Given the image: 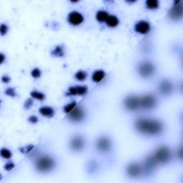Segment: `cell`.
I'll use <instances>...</instances> for the list:
<instances>
[{"label":"cell","instance_id":"3957f363","mask_svg":"<svg viewBox=\"0 0 183 183\" xmlns=\"http://www.w3.org/2000/svg\"><path fill=\"white\" fill-rule=\"evenodd\" d=\"M154 157L157 161V162L165 164L167 163L172 157L171 151L167 146H160L156 150Z\"/></svg>","mask_w":183,"mask_h":183},{"label":"cell","instance_id":"7a4b0ae2","mask_svg":"<svg viewBox=\"0 0 183 183\" xmlns=\"http://www.w3.org/2000/svg\"><path fill=\"white\" fill-rule=\"evenodd\" d=\"M55 167V161L47 155L41 156L35 161V167L40 172H48Z\"/></svg>","mask_w":183,"mask_h":183},{"label":"cell","instance_id":"f1b7e54d","mask_svg":"<svg viewBox=\"0 0 183 183\" xmlns=\"http://www.w3.org/2000/svg\"><path fill=\"white\" fill-rule=\"evenodd\" d=\"M32 105H33V101H32V99H28V100H26L25 103V107L26 108V110L30 109V108L32 107Z\"/></svg>","mask_w":183,"mask_h":183},{"label":"cell","instance_id":"52a82bcc","mask_svg":"<svg viewBox=\"0 0 183 183\" xmlns=\"http://www.w3.org/2000/svg\"><path fill=\"white\" fill-rule=\"evenodd\" d=\"M183 8L182 4L180 1L175 2V5L170 10L169 16L174 21H179L182 17Z\"/></svg>","mask_w":183,"mask_h":183},{"label":"cell","instance_id":"277c9868","mask_svg":"<svg viewBox=\"0 0 183 183\" xmlns=\"http://www.w3.org/2000/svg\"><path fill=\"white\" fill-rule=\"evenodd\" d=\"M155 67L152 63L149 61H143L139 64L137 67V71L140 76L143 77H150L154 74Z\"/></svg>","mask_w":183,"mask_h":183},{"label":"cell","instance_id":"d6986e66","mask_svg":"<svg viewBox=\"0 0 183 183\" xmlns=\"http://www.w3.org/2000/svg\"><path fill=\"white\" fill-rule=\"evenodd\" d=\"M52 55L54 57H62L64 55V48L61 45L57 46L56 47L54 48V50H52Z\"/></svg>","mask_w":183,"mask_h":183},{"label":"cell","instance_id":"7c38bea8","mask_svg":"<svg viewBox=\"0 0 183 183\" xmlns=\"http://www.w3.org/2000/svg\"><path fill=\"white\" fill-rule=\"evenodd\" d=\"M157 161L156 160V159L154 156H149L144 160L143 171L144 170L146 174H150L155 170L156 165H157Z\"/></svg>","mask_w":183,"mask_h":183},{"label":"cell","instance_id":"e0dca14e","mask_svg":"<svg viewBox=\"0 0 183 183\" xmlns=\"http://www.w3.org/2000/svg\"><path fill=\"white\" fill-rule=\"evenodd\" d=\"M40 112L43 116L47 117H52L54 115V111L52 107H42L40 109Z\"/></svg>","mask_w":183,"mask_h":183},{"label":"cell","instance_id":"484cf974","mask_svg":"<svg viewBox=\"0 0 183 183\" xmlns=\"http://www.w3.org/2000/svg\"><path fill=\"white\" fill-rule=\"evenodd\" d=\"M75 107H76V102H72V103H70V104H68L66 106H64V111L66 113H69Z\"/></svg>","mask_w":183,"mask_h":183},{"label":"cell","instance_id":"4fadbf2b","mask_svg":"<svg viewBox=\"0 0 183 183\" xmlns=\"http://www.w3.org/2000/svg\"><path fill=\"white\" fill-rule=\"evenodd\" d=\"M173 90L172 84L168 80H162L158 85V90L163 95H169Z\"/></svg>","mask_w":183,"mask_h":183},{"label":"cell","instance_id":"1f68e13d","mask_svg":"<svg viewBox=\"0 0 183 183\" xmlns=\"http://www.w3.org/2000/svg\"><path fill=\"white\" fill-rule=\"evenodd\" d=\"M29 121L32 123H37L38 122V118L36 116H31L30 118H29Z\"/></svg>","mask_w":183,"mask_h":183},{"label":"cell","instance_id":"8992f818","mask_svg":"<svg viewBox=\"0 0 183 183\" xmlns=\"http://www.w3.org/2000/svg\"><path fill=\"white\" fill-rule=\"evenodd\" d=\"M139 100H140V107L145 110L153 109L157 104V100L155 97L150 94L143 96L141 98H139Z\"/></svg>","mask_w":183,"mask_h":183},{"label":"cell","instance_id":"ba28073f","mask_svg":"<svg viewBox=\"0 0 183 183\" xmlns=\"http://www.w3.org/2000/svg\"><path fill=\"white\" fill-rule=\"evenodd\" d=\"M112 147V142L107 137H102L99 138L96 142V148L101 152H108Z\"/></svg>","mask_w":183,"mask_h":183},{"label":"cell","instance_id":"5bb4252c","mask_svg":"<svg viewBox=\"0 0 183 183\" xmlns=\"http://www.w3.org/2000/svg\"><path fill=\"white\" fill-rule=\"evenodd\" d=\"M69 22L72 25H79L82 23L84 21V17L80 13L77 12H72L68 15Z\"/></svg>","mask_w":183,"mask_h":183},{"label":"cell","instance_id":"4dcf8cb0","mask_svg":"<svg viewBox=\"0 0 183 183\" xmlns=\"http://www.w3.org/2000/svg\"><path fill=\"white\" fill-rule=\"evenodd\" d=\"M14 167V164L12 162H9L6 164L5 167H4V169L7 171H10L12 169H13Z\"/></svg>","mask_w":183,"mask_h":183},{"label":"cell","instance_id":"30bf717a","mask_svg":"<svg viewBox=\"0 0 183 183\" xmlns=\"http://www.w3.org/2000/svg\"><path fill=\"white\" fill-rule=\"evenodd\" d=\"M85 117V111L82 109L81 107H75L72 111L69 113L68 117L69 120H71L73 122H80L84 120Z\"/></svg>","mask_w":183,"mask_h":183},{"label":"cell","instance_id":"e575fe53","mask_svg":"<svg viewBox=\"0 0 183 183\" xmlns=\"http://www.w3.org/2000/svg\"><path fill=\"white\" fill-rule=\"evenodd\" d=\"M0 59H1V60H0V63L2 64L4 61V59H5V57H4V55L3 54H0Z\"/></svg>","mask_w":183,"mask_h":183},{"label":"cell","instance_id":"2e32d148","mask_svg":"<svg viewBox=\"0 0 183 183\" xmlns=\"http://www.w3.org/2000/svg\"><path fill=\"white\" fill-rule=\"evenodd\" d=\"M87 92V87L77 85L69 88L67 95H84Z\"/></svg>","mask_w":183,"mask_h":183},{"label":"cell","instance_id":"f546056e","mask_svg":"<svg viewBox=\"0 0 183 183\" xmlns=\"http://www.w3.org/2000/svg\"><path fill=\"white\" fill-rule=\"evenodd\" d=\"M7 30H8V28H7V26L4 25V24H2L0 26V32H1V35H6L7 32Z\"/></svg>","mask_w":183,"mask_h":183},{"label":"cell","instance_id":"5b68a950","mask_svg":"<svg viewBox=\"0 0 183 183\" xmlns=\"http://www.w3.org/2000/svg\"><path fill=\"white\" fill-rule=\"evenodd\" d=\"M124 105L125 108L129 111H135L140 107V100L136 95H129L124 99Z\"/></svg>","mask_w":183,"mask_h":183},{"label":"cell","instance_id":"603a6c76","mask_svg":"<svg viewBox=\"0 0 183 183\" xmlns=\"http://www.w3.org/2000/svg\"><path fill=\"white\" fill-rule=\"evenodd\" d=\"M31 96L32 97L37 99V100H43L45 97V95L42 92H38L37 91H33L31 92Z\"/></svg>","mask_w":183,"mask_h":183},{"label":"cell","instance_id":"8fae6325","mask_svg":"<svg viewBox=\"0 0 183 183\" xmlns=\"http://www.w3.org/2000/svg\"><path fill=\"white\" fill-rule=\"evenodd\" d=\"M85 140L83 137L79 135H76L72 137L69 143V146L72 150L75 152L81 151L85 147Z\"/></svg>","mask_w":183,"mask_h":183},{"label":"cell","instance_id":"cb8c5ba5","mask_svg":"<svg viewBox=\"0 0 183 183\" xmlns=\"http://www.w3.org/2000/svg\"><path fill=\"white\" fill-rule=\"evenodd\" d=\"M87 74L85 72L83 71H79L78 72H77L75 74V77L78 79L79 81H84L85 79L87 78Z\"/></svg>","mask_w":183,"mask_h":183},{"label":"cell","instance_id":"4316f807","mask_svg":"<svg viewBox=\"0 0 183 183\" xmlns=\"http://www.w3.org/2000/svg\"><path fill=\"white\" fill-rule=\"evenodd\" d=\"M5 94L9 96V97H14L16 96V92L14 88H8L5 90Z\"/></svg>","mask_w":183,"mask_h":183},{"label":"cell","instance_id":"9a60e30c","mask_svg":"<svg viewBox=\"0 0 183 183\" xmlns=\"http://www.w3.org/2000/svg\"><path fill=\"white\" fill-rule=\"evenodd\" d=\"M134 30L139 34H147L150 30V25L146 21H139L134 26Z\"/></svg>","mask_w":183,"mask_h":183},{"label":"cell","instance_id":"d4e9b609","mask_svg":"<svg viewBox=\"0 0 183 183\" xmlns=\"http://www.w3.org/2000/svg\"><path fill=\"white\" fill-rule=\"evenodd\" d=\"M1 155L2 157H3L5 159H9L12 157V153L11 152L7 150V149L3 148L1 150Z\"/></svg>","mask_w":183,"mask_h":183},{"label":"cell","instance_id":"ac0fdd59","mask_svg":"<svg viewBox=\"0 0 183 183\" xmlns=\"http://www.w3.org/2000/svg\"><path fill=\"white\" fill-rule=\"evenodd\" d=\"M106 24L107 26H110V27H115L118 25L119 24V20L117 18V16H113V15H109L108 18L106 20Z\"/></svg>","mask_w":183,"mask_h":183},{"label":"cell","instance_id":"6da1fadb","mask_svg":"<svg viewBox=\"0 0 183 183\" xmlns=\"http://www.w3.org/2000/svg\"><path fill=\"white\" fill-rule=\"evenodd\" d=\"M135 128L140 133L149 135H156L162 131V122L155 119L140 118L135 122Z\"/></svg>","mask_w":183,"mask_h":183},{"label":"cell","instance_id":"d6a6232c","mask_svg":"<svg viewBox=\"0 0 183 183\" xmlns=\"http://www.w3.org/2000/svg\"><path fill=\"white\" fill-rule=\"evenodd\" d=\"M2 82H4V83H7V82H9V81H10V78H9L8 76L4 75V76L2 77Z\"/></svg>","mask_w":183,"mask_h":183},{"label":"cell","instance_id":"836d02e7","mask_svg":"<svg viewBox=\"0 0 183 183\" xmlns=\"http://www.w3.org/2000/svg\"><path fill=\"white\" fill-rule=\"evenodd\" d=\"M26 149L25 148V150H26V152H25V153H27V152H30V151H31V150H32V149L34 148V146L32 145V144H30V145H29V146L26 147Z\"/></svg>","mask_w":183,"mask_h":183},{"label":"cell","instance_id":"44dd1931","mask_svg":"<svg viewBox=\"0 0 183 183\" xmlns=\"http://www.w3.org/2000/svg\"><path fill=\"white\" fill-rule=\"evenodd\" d=\"M109 16V14L105 11H99L97 13V15H96V18L97 20L100 21V22H103V21H106L107 19Z\"/></svg>","mask_w":183,"mask_h":183},{"label":"cell","instance_id":"ffe728a7","mask_svg":"<svg viewBox=\"0 0 183 183\" xmlns=\"http://www.w3.org/2000/svg\"><path fill=\"white\" fill-rule=\"evenodd\" d=\"M105 73L104 71L102 70H97L94 72L92 75V80L94 82H99L102 79L105 77Z\"/></svg>","mask_w":183,"mask_h":183},{"label":"cell","instance_id":"83f0119b","mask_svg":"<svg viewBox=\"0 0 183 183\" xmlns=\"http://www.w3.org/2000/svg\"><path fill=\"white\" fill-rule=\"evenodd\" d=\"M32 76L35 78L40 77L41 76V71L37 68L34 69L32 72Z\"/></svg>","mask_w":183,"mask_h":183},{"label":"cell","instance_id":"7402d4cb","mask_svg":"<svg viewBox=\"0 0 183 183\" xmlns=\"http://www.w3.org/2000/svg\"><path fill=\"white\" fill-rule=\"evenodd\" d=\"M146 6L150 9H157L159 6V2L157 0H148L146 2Z\"/></svg>","mask_w":183,"mask_h":183},{"label":"cell","instance_id":"9c48e42d","mask_svg":"<svg viewBox=\"0 0 183 183\" xmlns=\"http://www.w3.org/2000/svg\"><path fill=\"white\" fill-rule=\"evenodd\" d=\"M127 174L130 177H137L143 172V167L138 163L132 162L127 167Z\"/></svg>","mask_w":183,"mask_h":183}]
</instances>
